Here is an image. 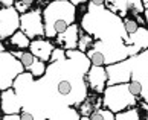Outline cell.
<instances>
[{
	"label": "cell",
	"mask_w": 148,
	"mask_h": 120,
	"mask_svg": "<svg viewBox=\"0 0 148 120\" xmlns=\"http://www.w3.org/2000/svg\"><path fill=\"white\" fill-rule=\"evenodd\" d=\"M138 97H134L128 90V84L108 85L102 94V108L118 114L128 108L138 106Z\"/></svg>",
	"instance_id": "obj_1"
},
{
	"label": "cell",
	"mask_w": 148,
	"mask_h": 120,
	"mask_svg": "<svg viewBox=\"0 0 148 120\" xmlns=\"http://www.w3.org/2000/svg\"><path fill=\"white\" fill-rule=\"evenodd\" d=\"M26 72L20 59H17L3 44L0 46V90H9L14 87L15 79Z\"/></svg>",
	"instance_id": "obj_2"
},
{
	"label": "cell",
	"mask_w": 148,
	"mask_h": 120,
	"mask_svg": "<svg viewBox=\"0 0 148 120\" xmlns=\"http://www.w3.org/2000/svg\"><path fill=\"white\" fill-rule=\"evenodd\" d=\"M75 6L70 0L64 2H52L43 9V20H45V31L46 34L52 29L57 21H67L69 24H75Z\"/></svg>",
	"instance_id": "obj_3"
},
{
	"label": "cell",
	"mask_w": 148,
	"mask_h": 120,
	"mask_svg": "<svg viewBox=\"0 0 148 120\" xmlns=\"http://www.w3.org/2000/svg\"><path fill=\"white\" fill-rule=\"evenodd\" d=\"M20 31L25 32L31 41L40 40L46 37L45 31V20H43V9H32L28 14L20 17Z\"/></svg>",
	"instance_id": "obj_4"
},
{
	"label": "cell",
	"mask_w": 148,
	"mask_h": 120,
	"mask_svg": "<svg viewBox=\"0 0 148 120\" xmlns=\"http://www.w3.org/2000/svg\"><path fill=\"white\" fill-rule=\"evenodd\" d=\"M20 17L15 8L0 9V40L8 41L17 31H20Z\"/></svg>",
	"instance_id": "obj_5"
},
{
	"label": "cell",
	"mask_w": 148,
	"mask_h": 120,
	"mask_svg": "<svg viewBox=\"0 0 148 120\" xmlns=\"http://www.w3.org/2000/svg\"><path fill=\"white\" fill-rule=\"evenodd\" d=\"M86 81H87V87L93 93L96 94H104L107 85H108V73L107 68L104 67H98V65H92L90 70L86 75Z\"/></svg>",
	"instance_id": "obj_6"
},
{
	"label": "cell",
	"mask_w": 148,
	"mask_h": 120,
	"mask_svg": "<svg viewBox=\"0 0 148 120\" xmlns=\"http://www.w3.org/2000/svg\"><path fill=\"white\" fill-rule=\"evenodd\" d=\"M20 61H21V64H23L26 72H29L35 79H41L43 76L46 75V72H47L46 62H43L38 58H35L29 50L23 52V56H21Z\"/></svg>",
	"instance_id": "obj_7"
},
{
	"label": "cell",
	"mask_w": 148,
	"mask_h": 120,
	"mask_svg": "<svg viewBox=\"0 0 148 120\" xmlns=\"http://www.w3.org/2000/svg\"><path fill=\"white\" fill-rule=\"evenodd\" d=\"M2 111L3 114H20L23 111V103L14 88L2 91Z\"/></svg>",
	"instance_id": "obj_8"
},
{
	"label": "cell",
	"mask_w": 148,
	"mask_h": 120,
	"mask_svg": "<svg viewBox=\"0 0 148 120\" xmlns=\"http://www.w3.org/2000/svg\"><path fill=\"white\" fill-rule=\"evenodd\" d=\"M53 50H55V46L49 40H45V38L34 40L31 43V47H29V52L43 62H47V61L51 62V56H52Z\"/></svg>",
	"instance_id": "obj_9"
},
{
	"label": "cell",
	"mask_w": 148,
	"mask_h": 120,
	"mask_svg": "<svg viewBox=\"0 0 148 120\" xmlns=\"http://www.w3.org/2000/svg\"><path fill=\"white\" fill-rule=\"evenodd\" d=\"M79 26L78 24H72L69 26V29L63 32L61 35H58L55 38L57 44L61 46V49L64 50H76V47H78V41H79Z\"/></svg>",
	"instance_id": "obj_10"
},
{
	"label": "cell",
	"mask_w": 148,
	"mask_h": 120,
	"mask_svg": "<svg viewBox=\"0 0 148 120\" xmlns=\"http://www.w3.org/2000/svg\"><path fill=\"white\" fill-rule=\"evenodd\" d=\"M122 41L125 46H134L138 47L140 52H144L148 49V29L147 28H139V31L133 35H127L125 34L122 37Z\"/></svg>",
	"instance_id": "obj_11"
},
{
	"label": "cell",
	"mask_w": 148,
	"mask_h": 120,
	"mask_svg": "<svg viewBox=\"0 0 148 120\" xmlns=\"http://www.w3.org/2000/svg\"><path fill=\"white\" fill-rule=\"evenodd\" d=\"M8 43L11 46H14L17 50H29V47H31V40L28 38V35L25 34V32H21V31H17L15 34L12 35L8 40Z\"/></svg>",
	"instance_id": "obj_12"
},
{
	"label": "cell",
	"mask_w": 148,
	"mask_h": 120,
	"mask_svg": "<svg viewBox=\"0 0 148 120\" xmlns=\"http://www.w3.org/2000/svg\"><path fill=\"white\" fill-rule=\"evenodd\" d=\"M57 93L58 96L61 97H70L75 93V88H73V82L70 81L69 78H61L57 81Z\"/></svg>",
	"instance_id": "obj_13"
},
{
	"label": "cell",
	"mask_w": 148,
	"mask_h": 120,
	"mask_svg": "<svg viewBox=\"0 0 148 120\" xmlns=\"http://www.w3.org/2000/svg\"><path fill=\"white\" fill-rule=\"evenodd\" d=\"M114 117H116V120H140V113L138 110V106H133L125 111L114 114Z\"/></svg>",
	"instance_id": "obj_14"
},
{
	"label": "cell",
	"mask_w": 148,
	"mask_h": 120,
	"mask_svg": "<svg viewBox=\"0 0 148 120\" xmlns=\"http://www.w3.org/2000/svg\"><path fill=\"white\" fill-rule=\"evenodd\" d=\"M87 55V58L90 59V62H92V65H98V67H106V56L102 55V52H99V50H96V49H90L89 52L86 53Z\"/></svg>",
	"instance_id": "obj_15"
},
{
	"label": "cell",
	"mask_w": 148,
	"mask_h": 120,
	"mask_svg": "<svg viewBox=\"0 0 148 120\" xmlns=\"http://www.w3.org/2000/svg\"><path fill=\"white\" fill-rule=\"evenodd\" d=\"M93 44H95V38L89 34H83V35H79V41H78V47L76 49L83 53H87L93 47Z\"/></svg>",
	"instance_id": "obj_16"
},
{
	"label": "cell",
	"mask_w": 148,
	"mask_h": 120,
	"mask_svg": "<svg viewBox=\"0 0 148 120\" xmlns=\"http://www.w3.org/2000/svg\"><path fill=\"white\" fill-rule=\"evenodd\" d=\"M90 120H116L114 117V113L106 110V108H99V110L93 111L90 116H89Z\"/></svg>",
	"instance_id": "obj_17"
},
{
	"label": "cell",
	"mask_w": 148,
	"mask_h": 120,
	"mask_svg": "<svg viewBox=\"0 0 148 120\" xmlns=\"http://www.w3.org/2000/svg\"><path fill=\"white\" fill-rule=\"evenodd\" d=\"M34 5V2L32 0H15V5H14V8L17 9V12L20 15H23V14H28L31 9V6Z\"/></svg>",
	"instance_id": "obj_18"
},
{
	"label": "cell",
	"mask_w": 148,
	"mask_h": 120,
	"mask_svg": "<svg viewBox=\"0 0 148 120\" xmlns=\"http://www.w3.org/2000/svg\"><path fill=\"white\" fill-rule=\"evenodd\" d=\"M140 26L138 24V21H136L134 18H124V31H125V34L127 35H133L136 34V32L139 31Z\"/></svg>",
	"instance_id": "obj_19"
},
{
	"label": "cell",
	"mask_w": 148,
	"mask_h": 120,
	"mask_svg": "<svg viewBox=\"0 0 148 120\" xmlns=\"http://www.w3.org/2000/svg\"><path fill=\"white\" fill-rule=\"evenodd\" d=\"M128 90H130V93L134 97H139V96H142L144 85H142L140 82H138V81H130V82H128Z\"/></svg>",
	"instance_id": "obj_20"
},
{
	"label": "cell",
	"mask_w": 148,
	"mask_h": 120,
	"mask_svg": "<svg viewBox=\"0 0 148 120\" xmlns=\"http://www.w3.org/2000/svg\"><path fill=\"white\" fill-rule=\"evenodd\" d=\"M67 59V53H66L64 49L61 47H55L52 56H51V62H58V61H66Z\"/></svg>",
	"instance_id": "obj_21"
},
{
	"label": "cell",
	"mask_w": 148,
	"mask_h": 120,
	"mask_svg": "<svg viewBox=\"0 0 148 120\" xmlns=\"http://www.w3.org/2000/svg\"><path fill=\"white\" fill-rule=\"evenodd\" d=\"M130 11L133 14H144L145 12V8H144L142 0H133V2L130 3Z\"/></svg>",
	"instance_id": "obj_22"
},
{
	"label": "cell",
	"mask_w": 148,
	"mask_h": 120,
	"mask_svg": "<svg viewBox=\"0 0 148 120\" xmlns=\"http://www.w3.org/2000/svg\"><path fill=\"white\" fill-rule=\"evenodd\" d=\"M20 116H21V120H35V116H34V114H32L31 111H26V110L21 111Z\"/></svg>",
	"instance_id": "obj_23"
},
{
	"label": "cell",
	"mask_w": 148,
	"mask_h": 120,
	"mask_svg": "<svg viewBox=\"0 0 148 120\" xmlns=\"http://www.w3.org/2000/svg\"><path fill=\"white\" fill-rule=\"evenodd\" d=\"M2 120H21L20 114H3Z\"/></svg>",
	"instance_id": "obj_24"
},
{
	"label": "cell",
	"mask_w": 148,
	"mask_h": 120,
	"mask_svg": "<svg viewBox=\"0 0 148 120\" xmlns=\"http://www.w3.org/2000/svg\"><path fill=\"white\" fill-rule=\"evenodd\" d=\"M14 5H15V0H2L0 2L2 8H14Z\"/></svg>",
	"instance_id": "obj_25"
},
{
	"label": "cell",
	"mask_w": 148,
	"mask_h": 120,
	"mask_svg": "<svg viewBox=\"0 0 148 120\" xmlns=\"http://www.w3.org/2000/svg\"><path fill=\"white\" fill-rule=\"evenodd\" d=\"M70 3H72L73 6L76 8L78 5H83V3H86V2H84V0H70Z\"/></svg>",
	"instance_id": "obj_26"
},
{
	"label": "cell",
	"mask_w": 148,
	"mask_h": 120,
	"mask_svg": "<svg viewBox=\"0 0 148 120\" xmlns=\"http://www.w3.org/2000/svg\"><path fill=\"white\" fill-rule=\"evenodd\" d=\"M144 17H145V21H147V26H148V9H145V12H144Z\"/></svg>",
	"instance_id": "obj_27"
},
{
	"label": "cell",
	"mask_w": 148,
	"mask_h": 120,
	"mask_svg": "<svg viewBox=\"0 0 148 120\" xmlns=\"http://www.w3.org/2000/svg\"><path fill=\"white\" fill-rule=\"evenodd\" d=\"M142 3H144V8L148 9V0H142Z\"/></svg>",
	"instance_id": "obj_28"
},
{
	"label": "cell",
	"mask_w": 148,
	"mask_h": 120,
	"mask_svg": "<svg viewBox=\"0 0 148 120\" xmlns=\"http://www.w3.org/2000/svg\"><path fill=\"white\" fill-rule=\"evenodd\" d=\"M79 120H90V119H89V117H81Z\"/></svg>",
	"instance_id": "obj_29"
}]
</instances>
